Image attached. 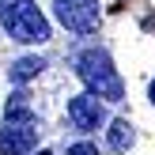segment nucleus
<instances>
[{
	"label": "nucleus",
	"mask_w": 155,
	"mask_h": 155,
	"mask_svg": "<svg viewBox=\"0 0 155 155\" xmlns=\"http://www.w3.org/2000/svg\"><path fill=\"white\" fill-rule=\"evenodd\" d=\"M0 27L8 30V38H15L23 45L49 42V23L34 0H0Z\"/></svg>",
	"instance_id": "1"
},
{
	"label": "nucleus",
	"mask_w": 155,
	"mask_h": 155,
	"mask_svg": "<svg viewBox=\"0 0 155 155\" xmlns=\"http://www.w3.org/2000/svg\"><path fill=\"white\" fill-rule=\"evenodd\" d=\"M76 76L87 83V91H95L98 98H110V102H121L125 87H121V76L114 72V61L106 49H83L76 57Z\"/></svg>",
	"instance_id": "2"
},
{
	"label": "nucleus",
	"mask_w": 155,
	"mask_h": 155,
	"mask_svg": "<svg viewBox=\"0 0 155 155\" xmlns=\"http://www.w3.org/2000/svg\"><path fill=\"white\" fill-rule=\"evenodd\" d=\"M38 117L34 114H12L4 117V129H0V155H27L38 144Z\"/></svg>",
	"instance_id": "3"
},
{
	"label": "nucleus",
	"mask_w": 155,
	"mask_h": 155,
	"mask_svg": "<svg viewBox=\"0 0 155 155\" xmlns=\"http://www.w3.org/2000/svg\"><path fill=\"white\" fill-rule=\"evenodd\" d=\"M53 15L72 34H91L98 27V0H57L53 4Z\"/></svg>",
	"instance_id": "4"
},
{
	"label": "nucleus",
	"mask_w": 155,
	"mask_h": 155,
	"mask_svg": "<svg viewBox=\"0 0 155 155\" xmlns=\"http://www.w3.org/2000/svg\"><path fill=\"white\" fill-rule=\"evenodd\" d=\"M68 121H72L80 133H95L106 125V106L95 91H83V95L68 98Z\"/></svg>",
	"instance_id": "5"
},
{
	"label": "nucleus",
	"mask_w": 155,
	"mask_h": 155,
	"mask_svg": "<svg viewBox=\"0 0 155 155\" xmlns=\"http://www.w3.org/2000/svg\"><path fill=\"white\" fill-rule=\"evenodd\" d=\"M106 140H110L114 151H129V148L136 144V133H133V125H129V121H114V125L106 129Z\"/></svg>",
	"instance_id": "6"
},
{
	"label": "nucleus",
	"mask_w": 155,
	"mask_h": 155,
	"mask_svg": "<svg viewBox=\"0 0 155 155\" xmlns=\"http://www.w3.org/2000/svg\"><path fill=\"white\" fill-rule=\"evenodd\" d=\"M42 68H45L42 57H23V61H15V64H12V72H8V76H12V83H27V80H34Z\"/></svg>",
	"instance_id": "7"
},
{
	"label": "nucleus",
	"mask_w": 155,
	"mask_h": 155,
	"mask_svg": "<svg viewBox=\"0 0 155 155\" xmlns=\"http://www.w3.org/2000/svg\"><path fill=\"white\" fill-rule=\"evenodd\" d=\"M12 114H34V110H30V95L15 91V95L8 98V114H4V117H12Z\"/></svg>",
	"instance_id": "8"
},
{
	"label": "nucleus",
	"mask_w": 155,
	"mask_h": 155,
	"mask_svg": "<svg viewBox=\"0 0 155 155\" xmlns=\"http://www.w3.org/2000/svg\"><path fill=\"white\" fill-rule=\"evenodd\" d=\"M68 155H98V148H95V144H72Z\"/></svg>",
	"instance_id": "9"
},
{
	"label": "nucleus",
	"mask_w": 155,
	"mask_h": 155,
	"mask_svg": "<svg viewBox=\"0 0 155 155\" xmlns=\"http://www.w3.org/2000/svg\"><path fill=\"white\" fill-rule=\"evenodd\" d=\"M151 102H155V80H151Z\"/></svg>",
	"instance_id": "10"
},
{
	"label": "nucleus",
	"mask_w": 155,
	"mask_h": 155,
	"mask_svg": "<svg viewBox=\"0 0 155 155\" xmlns=\"http://www.w3.org/2000/svg\"><path fill=\"white\" fill-rule=\"evenodd\" d=\"M38 155H49V151H38Z\"/></svg>",
	"instance_id": "11"
}]
</instances>
